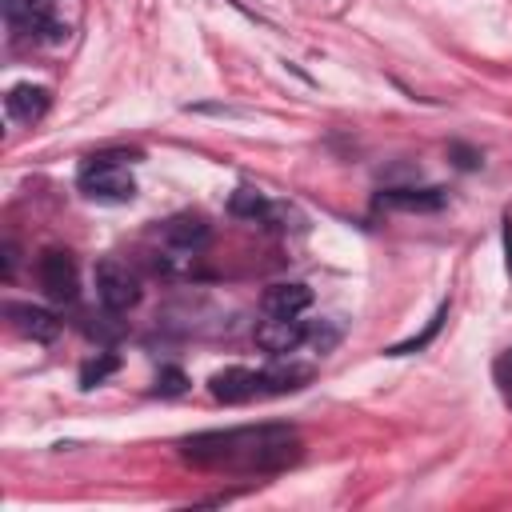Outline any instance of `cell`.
Here are the masks:
<instances>
[{"mask_svg":"<svg viewBox=\"0 0 512 512\" xmlns=\"http://www.w3.org/2000/svg\"><path fill=\"white\" fill-rule=\"evenodd\" d=\"M296 432L280 424L260 428H228V432H200L180 444V456L204 468L228 472H276L296 460Z\"/></svg>","mask_w":512,"mask_h":512,"instance_id":"6da1fadb","label":"cell"},{"mask_svg":"<svg viewBox=\"0 0 512 512\" xmlns=\"http://www.w3.org/2000/svg\"><path fill=\"white\" fill-rule=\"evenodd\" d=\"M124 160H136V152H92L76 176L80 192L88 200H104V204H124L136 196V180L128 172Z\"/></svg>","mask_w":512,"mask_h":512,"instance_id":"7a4b0ae2","label":"cell"},{"mask_svg":"<svg viewBox=\"0 0 512 512\" xmlns=\"http://www.w3.org/2000/svg\"><path fill=\"white\" fill-rule=\"evenodd\" d=\"M96 296L100 304L116 316V312H128L136 300H140V280L136 272H128V264L120 260H100L96 264Z\"/></svg>","mask_w":512,"mask_h":512,"instance_id":"3957f363","label":"cell"},{"mask_svg":"<svg viewBox=\"0 0 512 512\" xmlns=\"http://www.w3.org/2000/svg\"><path fill=\"white\" fill-rule=\"evenodd\" d=\"M308 328L312 324H304L300 316H268V320L256 324V344L268 356H288L308 340Z\"/></svg>","mask_w":512,"mask_h":512,"instance_id":"277c9868","label":"cell"},{"mask_svg":"<svg viewBox=\"0 0 512 512\" xmlns=\"http://www.w3.org/2000/svg\"><path fill=\"white\" fill-rule=\"evenodd\" d=\"M40 284H44V292H48L52 300H60V304L76 300L80 276H76V260H72V252L48 248V252L40 256Z\"/></svg>","mask_w":512,"mask_h":512,"instance_id":"5b68a950","label":"cell"},{"mask_svg":"<svg viewBox=\"0 0 512 512\" xmlns=\"http://www.w3.org/2000/svg\"><path fill=\"white\" fill-rule=\"evenodd\" d=\"M4 316H8V324H12L20 336H28V340H36V344H48V340L60 332V320H56L48 308H36V304H4Z\"/></svg>","mask_w":512,"mask_h":512,"instance_id":"8992f818","label":"cell"},{"mask_svg":"<svg viewBox=\"0 0 512 512\" xmlns=\"http://www.w3.org/2000/svg\"><path fill=\"white\" fill-rule=\"evenodd\" d=\"M208 392L216 400H224V404H244V400L260 396L264 388H260V372L256 368H224V372H216L208 380Z\"/></svg>","mask_w":512,"mask_h":512,"instance_id":"52a82bcc","label":"cell"},{"mask_svg":"<svg viewBox=\"0 0 512 512\" xmlns=\"http://www.w3.org/2000/svg\"><path fill=\"white\" fill-rule=\"evenodd\" d=\"M208 240H212L208 224H204L200 216H192V212H180V216H172V220H164V224H160V244H168V248L200 252Z\"/></svg>","mask_w":512,"mask_h":512,"instance_id":"ba28073f","label":"cell"},{"mask_svg":"<svg viewBox=\"0 0 512 512\" xmlns=\"http://www.w3.org/2000/svg\"><path fill=\"white\" fill-rule=\"evenodd\" d=\"M4 16H8V24H12L16 32H24V36L48 32L52 40H60V24H52L44 0H4Z\"/></svg>","mask_w":512,"mask_h":512,"instance_id":"9c48e42d","label":"cell"},{"mask_svg":"<svg viewBox=\"0 0 512 512\" xmlns=\"http://www.w3.org/2000/svg\"><path fill=\"white\" fill-rule=\"evenodd\" d=\"M312 304V288L300 280H284V284H268V292L260 296V308L268 316H300Z\"/></svg>","mask_w":512,"mask_h":512,"instance_id":"30bf717a","label":"cell"},{"mask_svg":"<svg viewBox=\"0 0 512 512\" xmlns=\"http://www.w3.org/2000/svg\"><path fill=\"white\" fill-rule=\"evenodd\" d=\"M380 208H396V212H440L444 208V192L440 188H384L376 196Z\"/></svg>","mask_w":512,"mask_h":512,"instance_id":"8fae6325","label":"cell"},{"mask_svg":"<svg viewBox=\"0 0 512 512\" xmlns=\"http://www.w3.org/2000/svg\"><path fill=\"white\" fill-rule=\"evenodd\" d=\"M48 104H52V96H48V88H40V84H16V88L8 92V112H12V120H20V124H36V120L48 112Z\"/></svg>","mask_w":512,"mask_h":512,"instance_id":"7c38bea8","label":"cell"},{"mask_svg":"<svg viewBox=\"0 0 512 512\" xmlns=\"http://www.w3.org/2000/svg\"><path fill=\"white\" fill-rule=\"evenodd\" d=\"M312 380V368L308 364H276V368H264L260 372V388L264 392H292L300 384Z\"/></svg>","mask_w":512,"mask_h":512,"instance_id":"4fadbf2b","label":"cell"},{"mask_svg":"<svg viewBox=\"0 0 512 512\" xmlns=\"http://www.w3.org/2000/svg\"><path fill=\"white\" fill-rule=\"evenodd\" d=\"M228 212H232V216H244V220H264L268 196L256 192V188H236L232 200H228Z\"/></svg>","mask_w":512,"mask_h":512,"instance_id":"5bb4252c","label":"cell"},{"mask_svg":"<svg viewBox=\"0 0 512 512\" xmlns=\"http://www.w3.org/2000/svg\"><path fill=\"white\" fill-rule=\"evenodd\" d=\"M116 368H120V356H116V352H96V356L84 360V368H80V388H96V384H104Z\"/></svg>","mask_w":512,"mask_h":512,"instance_id":"9a60e30c","label":"cell"},{"mask_svg":"<svg viewBox=\"0 0 512 512\" xmlns=\"http://www.w3.org/2000/svg\"><path fill=\"white\" fill-rule=\"evenodd\" d=\"M444 316H448V304H440V308L432 312V320H428V328H424L420 336H412V340H400V344H392V348H388V356H408V352H420V348H428V344H432V336L440 332Z\"/></svg>","mask_w":512,"mask_h":512,"instance_id":"2e32d148","label":"cell"},{"mask_svg":"<svg viewBox=\"0 0 512 512\" xmlns=\"http://www.w3.org/2000/svg\"><path fill=\"white\" fill-rule=\"evenodd\" d=\"M260 224H268V228H276V232H288V228H300V212L288 208V204H268V212H264Z\"/></svg>","mask_w":512,"mask_h":512,"instance_id":"e0dca14e","label":"cell"},{"mask_svg":"<svg viewBox=\"0 0 512 512\" xmlns=\"http://www.w3.org/2000/svg\"><path fill=\"white\" fill-rule=\"evenodd\" d=\"M184 388H188V376L180 368H160L156 372V392L160 396H180Z\"/></svg>","mask_w":512,"mask_h":512,"instance_id":"ac0fdd59","label":"cell"},{"mask_svg":"<svg viewBox=\"0 0 512 512\" xmlns=\"http://www.w3.org/2000/svg\"><path fill=\"white\" fill-rule=\"evenodd\" d=\"M492 372H496V384H500V392H504V400L512 404V348L496 356V368H492Z\"/></svg>","mask_w":512,"mask_h":512,"instance_id":"d6986e66","label":"cell"},{"mask_svg":"<svg viewBox=\"0 0 512 512\" xmlns=\"http://www.w3.org/2000/svg\"><path fill=\"white\" fill-rule=\"evenodd\" d=\"M308 340L316 344V352H328V348L340 340V328H332V324H312V328H308Z\"/></svg>","mask_w":512,"mask_h":512,"instance_id":"ffe728a7","label":"cell"},{"mask_svg":"<svg viewBox=\"0 0 512 512\" xmlns=\"http://www.w3.org/2000/svg\"><path fill=\"white\" fill-rule=\"evenodd\" d=\"M452 156H460V160H456L460 168H476V160H480V156H476V152H468L464 144H452Z\"/></svg>","mask_w":512,"mask_h":512,"instance_id":"44dd1931","label":"cell"},{"mask_svg":"<svg viewBox=\"0 0 512 512\" xmlns=\"http://www.w3.org/2000/svg\"><path fill=\"white\" fill-rule=\"evenodd\" d=\"M504 264H508V276H512V220H504Z\"/></svg>","mask_w":512,"mask_h":512,"instance_id":"7402d4cb","label":"cell"},{"mask_svg":"<svg viewBox=\"0 0 512 512\" xmlns=\"http://www.w3.org/2000/svg\"><path fill=\"white\" fill-rule=\"evenodd\" d=\"M12 264H16V248L4 244V276H12Z\"/></svg>","mask_w":512,"mask_h":512,"instance_id":"603a6c76","label":"cell"}]
</instances>
